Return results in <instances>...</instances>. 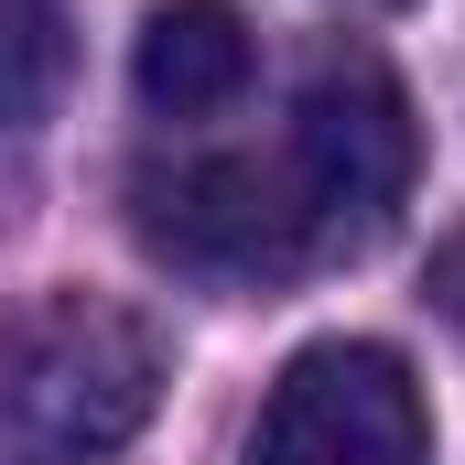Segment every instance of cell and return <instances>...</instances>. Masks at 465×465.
I'll list each match as a JSON object with an SVG mask.
<instances>
[{
    "label": "cell",
    "instance_id": "obj_1",
    "mask_svg": "<svg viewBox=\"0 0 465 465\" xmlns=\"http://www.w3.org/2000/svg\"><path fill=\"white\" fill-rule=\"evenodd\" d=\"M163 401V336L109 292L0 314V465H109Z\"/></svg>",
    "mask_w": 465,
    "mask_h": 465
},
{
    "label": "cell",
    "instance_id": "obj_2",
    "mask_svg": "<svg viewBox=\"0 0 465 465\" xmlns=\"http://www.w3.org/2000/svg\"><path fill=\"white\" fill-rule=\"evenodd\" d=\"M411 163H422V130H411L401 76L368 44H325L292 87V119H282V195L314 238V260H347L368 238H390L401 195H411Z\"/></svg>",
    "mask_w": 465,
    "mask_h": 465
},
{
    "label": "cell",
    "instance_id": "obj_3",
    "mask_svg": "<svg viewBox=\"0 0 465 465\" xmlns=\"http://www.w3.org/2000/svg\"><path fill=\"white\" fill-rule=\"evenodd\" d=\"M249 465H433L422 379L401 368V347L325 336L271 379L249 422Z\"/></svg>",
    "mask_w": 465,
    "mask_h": 465
},
{
    "label": "cell",
    "instance_id": "obj_4",
    "mask_svg": "<svg viewBox=\"0 0 465 465\" xmlns=\"http://www.w3.org/2000/svg\"><path fill=\"white\" fill-rule=\"evenodd\" d=\"M130 228H141L152 260H173L195 282H292L314 260V238L282 195V163H249V152L141 163L130 173Z\"/></svg>",
    "mask_w": 465,
    "mask_h": 465
},
{
    "label": "cell",
    "instance_id": "obj_5",
    "mask_svg": "<svg viewBox=\"0 0 465 465\" xmlns=\"http://www.w3.org/2000/svg\"><path fill=\"white\" fill-rule=\"evenodd\" d=\"M249 76H260V44H249V11H238V0H163V11L141 22V44H130L141 109L173 119V130L228 119L238 98H249Z\"/></svg>",
    "mask_w": 465,
    "mask_h": 465
},
{
    "label": "cell",
    "instance_id": "obj_6",
    "mask_svg": "<svg viewBox=\"0 0 465 465\" xmlns=\"http://www.w3.org/2000/svg\"><path fill=\"white\" fill-rule=\"evenodd\" d=\"M65 65H76V0H0V119L11 130L54 109Z\"/></svg>",
    "mask_w": 465,
    "mask_h": 465
}]
</instances>
